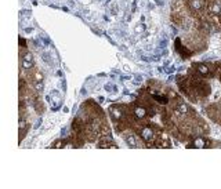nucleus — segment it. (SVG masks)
<instances>
[{
  "label": "nucleus",
  "mask_w": 221,
  "mask_h": 189,
  "mask_svg": "<svg viewBox=\"0 0 221 189\" xmlns=\"http://www.w3.org/2000/svg\"><path fill=\"white\" fill-rule=\"evenodd\" d=\"M141 135H142V140L149 142V141L153 140V137H155V132H153L152 129H149V127H144L141 131Z\"/></svg>",
  "instance_id": "obj_1"
},
{
  "label": "nucleus",
  "mask_w": 221,
  "mask_h": 189,
  "mask_svg": "<svg viewBox=\"0 0 221 189\" xmlns=\"http://www.w3.org/2000/svg\"><path fill=\"white\" fill-rule=\"evenodd\" d=\"M109 112H110V117H112L115 121L120 120V119L123 117V110L120 109V108H118V106H113V108H110Z\"/></svg>",
  "instance_id": "obj_2"
},
{
  "label": "nucleus",
  "mask_w": 221,
  "mask_h": 189,
  "mask_svg": "<svg viewBox=\"0 0 221 189\" xmlns=\"http://www.w3.org/2000/svg\"><path fill=\"white\" fill-rule=\"evenodd\" d=\"M189 6L194 11H200L203 7V1L202 0H189Z\"/></svg>",
  "instance_id": "obj_3"
},
{
  "label": "nucleus",
  "mask_w": 221,
  "mask_h": 189,
  "mask_svg": "<svg viewBox=\"0 0 221 189\" xmlns=\"http://www.w3.org/2000/svg\"><path fill=\"white\" fill-rule=\"evenodd\" d=\"M196 69H198V72L203 76H207L209 75V66L206 64H196Z\"/></svg>",
  "instance_id": "obj_4"
},
{
  "label": "nucleus",
  "mask_w": 221,
  "mask_h": 189,
  "mask_svg": "<svg viewBox=\"0 0 221 189\" xmlns=\"http://www.w3.org/2000/svg\"><path fill=\"white\" fill-rule=\"evenodd\" d=\"M194 148H206L207 146V141L203 140V138H196V140H194V145H192Z\"/></svg>",
  "instance_id": "obj_5"
},
{
  "label": "nucleus",
  "mask_w": 221,
  "mask_h": 189,
  "mask_svg": "<svg viewBox=\"0 0 221 189\" xmlns=\"http://www.w3.org/2000/svg\"><path fill=\"white\" fill-rule=\"evenodd\" d=\"M175 49L178 50L180 53H181V55L183 57H189V51L188 50H184V47H181V43H180V40H175Z\"/></svg>",
  "instance_id": "obj_6"
},
{
  "label": "nucleus",
  "mask_w": 221,
  "mask_h": 189,
  "mask_svg": "<svg viewBox=\"0 0 221 189\" xmlns=\"http://www.w3.org/2000/svg\"><path fill=\"white\" fill-rule=\"evenodd\" d=\"M134 113H136V116H137L138 119H144V117L147 116V109H145V108H141V106H138V108H136Z\"/></svg>",
  "instance_id": "obj_7"
},
{
  "label": "nucleus",
  "mask_w": 221,
  "mask_h": 189,
  "mask_svg": "<svg viewBox=\"0 0 221 189\" xmlns=\"http://www.w3.org/2000/svg\"><path fill=\"white\" fill-rule=\"evenodd\" d=\"M210 11H211V14H214V15H220V14H221V7H220V4L213 3L211 6H210Z\"/></svg>",
  "instance_id": "obj_8"
},
{
  "label": "nucleus",
  "mask_w": 221,
  "mask_h": 189,
  "mask_svg": "<svg viewBox=\"0 0 221 189\" xmlns=\"http://www.w3.org/2000/svg\"><path fill=\"white\" fill-rule=\"evenodd\" d=\"M177 110H178V113H188L189 108H188L187 104H178L177 105Z\"/></svg>",
  "instance_id": "obj_9"
},
{
  "label": "nucleus",
  "mask_w": 221,
  "mask_h": 189,
  "mask_svg": "<svg viewBox=\"0 0 221 189\" xmlns=\"http://www.w3.org/2000/svg\"><path fill=\"white\" fill-rule=\"evenodd\" d=\"M19 132H21V137L25 135V132H27V121L25 120H19Z\"/></svg>",
  "instance_id": "obj_10"
},
{
  "label": "nucleus",
  "mask_w": 221,
  "mask_h": 189,
  "mask_svg": "<svg viewBox=\"0 0 221 189\" xmlns=\"http://www.w3.org/2000/svg\"><path fill=\"white\" fill-rule=\"evenodd\" d=\"M126 142L130 145V146H136V145H137V141H136V137H134V135H127L126 137Z\"/></svg>",
  "instance_id": "obj_11"
},
{
  "label": "nucleus",
  "mask_w": 221,
  "mask_h": 189,
  "mask_svg": "<svg viewBox=\"0 0 221 189\" xmlns=\"http://www.w3.org/2000/svg\"><path fill=\"white\" fill-rule=\"evenodd\" d=\"M153 97H155V99H156L158 102H160V104H167V98H166V97H162V95H158V93L153 94Z\"/></svg>",
  "instance_id": "obj_12"
},
{
  "label": "nucleus",
  "mask_w": 221,
  "mask_h": 189,
  "mask_svg": "<svg viewBox=\"0 0 221 189\" xmlns=\"http://www.w3.org/2000/svg\"><path fill=\"white\" fill-rule=\"evenodd\" d=\"M33 66V62H29V61H24L22 60V68L24 69H31Z\"/></svg>",
  "instance_id": "obj_13"
},
{
  "label": "nucleus",
  "mask_w": 221,
  "mask_h": 189,
  "mask_svg": "<svg viewBox=\"0 0 221 189\" xmlns=\"http://www.w3.org/2000/svg\"><path fill=\"white\" fill-rule=\"evenodd\" d=\"M22 60L24 61H29V62H33V55H32L31 53H27L25 55H24Z\"/></svg>",
  "instance_id": "obj_14"
},
{
  "label": "nucleus",
  "mask_w": 221,
  "mask_h": 189,
  "mask_svg": "<svg viewBox=\"0 0 221 189\" xmlns=\"http://www.w3.org/2000/svg\"><path fill=\"white\" fill-rule=\"evenodd\" d=\"M35 87H36V90H38L39 93H40V91L43 90V83H42V82H38V83L35 84Z\"/></svg>",
  "instance_id": "obj_15"
},
{
  "label": "nucleus",
  "mask_w": 221,
  "mask_h": 189,
  "mask_svg": "<svg viewBox=\"0 0 221 189\" xmlns=\"http://www.w3.org/2000/svg\"><path fill=\"white\" fill-rule=\"evenodd\" d=\"M142 30H145V26H144V24H141V25H138V26L136 28V32H137V33H141Z\"/></svg>",
  "instance_id": "obj_16"
},
{
  "label": "nucleus",
  "mask_w": 221,
  "mask_h": 189,
  "mask_svg": "<svg viewBox=\"0 0 221 189\" xmlns=\"http://www.w3.org/2000/svg\"><path fill=\"white\" fill-rule=\"evenodd\" d=\"M105 90H107V91H115V86H110V84H107V86H105Z\"/></svg>",
  "instance_id": "obj_17"
},
{
  "label": "nucleus",
  "mask_w": 221,
  "mask_h": 189,
  "mask_svg": "<svg viewBox=\"0 0 221 189\" xmlns=\"http://www.w3.org/2000/svg\"><path fill=\"white\" fill-rule=\"evenodd\" d=\"M64 146V142H62V141H57V142H55V148H62Z\"/></svg>",
  "instance_id": "obj_18"
},
{
  "label": "nucleus",
  "mask_w": 221,
  "mask_h": 189,
  "mask_svg": "<svg viewBox=\"0 0 221 189\" xmlns=\"http://www.w3.org/2000/svg\"><path fill=\"white\" fill-rule=\"evenodd\" d=\"M25 43H27V42H25V39H19V44H21V46H27Z\"/></svg>",
  "instance_id": "obj_19"
}]
</instances>
